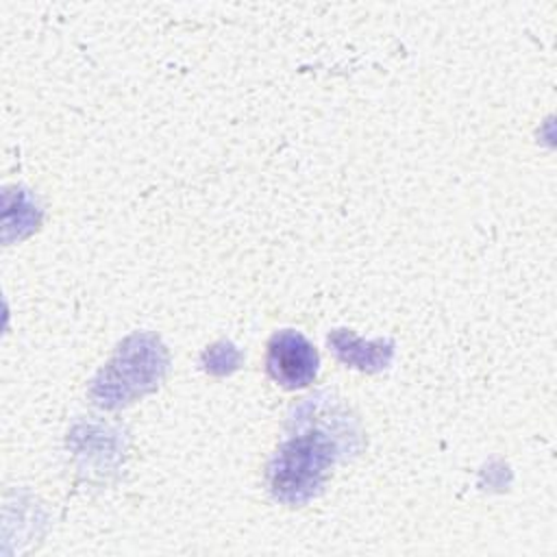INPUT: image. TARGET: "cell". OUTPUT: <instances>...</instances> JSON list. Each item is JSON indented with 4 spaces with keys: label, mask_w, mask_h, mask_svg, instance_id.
I'll return each mask as SVG.
<instances>
[{
    "label": "cell",
    "mask_w": 557,
    "mask_h": 557,
    "mask_svg": "<svg viewBox=\"0 0 557 557\" xmlns=\"http://www.w3.org/2000/svg\"><path fill=\"white\" fill-rule=\"evenodd\" d=\"M337 459V442L322 429L287 440L270 463L268 479L272 494L289 505L309 500L324 483Z\"/></svg>",
    "instance_id": "6da1fadb"
},
{
    "label": "cell",
    "mask_w": 557,
    "mask_h": 557,
    "mask_svg": "<svg viewBox=\"0 0 557 557\" xmlns=\"http://www.w3.org/2000/svg\"><path fill=\"white\" fill-rule=\"evenodd\" d=\"M268 372L287 389L305 387L315 379L318 352L298 331H278L268 344Z\"/></svg>",
    "instance_id": "7a4b0ae2"
}]
</instances>
